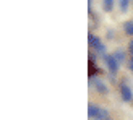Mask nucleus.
Wrapping results in <instances>:
<instances>
[{"mask_svg":"<svg viewBox=\"0 0 133 120\" xmlns=\"http://www.w3.org/2000/svg\"><path fill=\"white\" fill-rule=\"evenodd\" d=\"M112 55L115 57V60H117L118 63H122L123 60H125V54H123V50H115V52H114Z\"/></svg>","mask_w":133,"mask_h":120,"instance_id":"obj_7","label":"nucleus"},{"mask_svg":"<svg viewBox=\"0 0 133 120\" xmlns=\"http://www.w3.org/2000/svg\"><path fill=\"white\" fill-rule=\"evenodd\" d=\"M120 96H122L123 101H127V102L133 99V91H131V88L128 84H122L120 86Z\"/></svg>","mask_w":133,"mask_h":120,"instance_id":"obj_2","label":"nucleus"},{"mask_svg":"<svg viewBox=\"0 0 133 120\" xmlns=\"http://www.w3.org/2000/svg\"><path fill=\"white\" fill-rule=\"evenodd\" d=\"M123 31L127 32L128 36H133V19H128V21L123 23Z\"/></svg>","mask_w":133,"mask_h":120,"instance_id":"obj_5","label":"nucleus"},{"mask_svg":"<svg viewBox=\"0 0 133 120\" xmlns=\"http://www.w3.org/2000/svg\"><path fill=\"white\" fill-rule=\"evenodd\" d=\"M94 86H96V89L101 92V94H105L107 92V86H105L101 79H97V78H94Z\"/></svg>","mask_w":133,"mask_h":120,"instance_id":"obj_4","label":"nucleus"},{"mask_svg":"<svg viewBox=\"0 0 133 120\" xmlns=\"http://www.w3.org/2000/svg\"><path fill=\"white\" fill-rule=\"evenodd\" d=\"M128 8V0H120V10H127Z\"/></svg>","mask_w":133,"mask_h":120,"instance_id":"obj_9","label":"nucleus"},{"mask_svg":"<svg viewBox=\"0 0 133 120\" xmlns=\"http://www.w3.org/2000/svg\"><path fill=\"white\" fill-rule=\"evenodd\" d=\"M97 112H99V107H97L96 104H89L88 105V115H89L91 120H94L97 117Z\"/></svg>","mask_w":133,"mask_h":120,"instance_id":"obj_3","label":"nucleus"},{"mask_svg":"<svg viewBox=\"0 0 133 120\" xmlns=\"http://www.w3.org/2000/svg\"><path fill=\"white\" fill-rule=\"evenodd\" d=\"M104 60H105V63H107V68H109L112 73H117L120 63L115 60V57H114V55H104Z\"/></svg>","mask_w":133,"mask_h":120,"instance_id":"obj_1","label":"nucleus"},{"mask_svg":"<svg viewBox=\"0 0 133 120\" xmlns=\"http://www.w3.org/2000/svg\"><path fill=\"white\" fill-rule=\"evenodd\" d=\"M112 6H114V0H104L102 8H104L105 11H110V10H112Z\"/></svg>","mask_w":133,"mask_h":120,"instance_id":"obj_8","label":"nucleus"},{"mask_svg":"<svg viewBox=\"0 0 133 120\" xmlns=\"http://www.w3.org/2000/svg\"><path fill=\"white\" fill-rule=\"evenodd\" d=\"M128 52H130V55L133 57V39H131L130 44H128Z\"/></svg>","mask_w":133,"mask_h":120,"instance_id":"obj_10","label":"nucleus"},{"mask_svg":"<svg viewBox=\"0 0 133 120\" xmlns=\"http://www.w3.org/2000/svg\"><path fill=\"white\" fill-rule=\"evenodd\" d=\"M128 70H130V71L133 73V57H131V58L128 60Z\"/></svg>","mask_w":133,"mask_h":120,"instance_id":"obj_11","label":"nucleus"},{"mask_svg":"<svg viewBox=\"0 0 133 120\" xmlns=\"http://www.w3.org/2000/svg\"><path fill=\"white\" fill-rule=\"evenodd\" d=\"M109 118V112L105 110V109H102V107H99V112H97V117L94 118V120H107Z\"/></svg>","mask_w":133,"mask_h":120,"instance_id":"obj_6","label":"nucleus"}]
</instances>
